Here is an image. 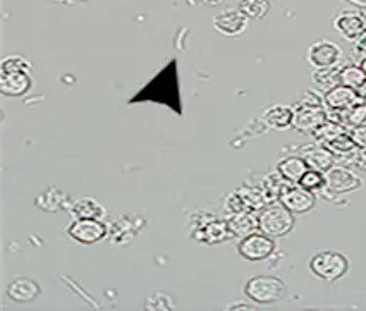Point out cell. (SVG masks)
I'll return each instance as SVG.
<instances>
[{"label": "cell", "mask_w": 366, "mask_h": 311, "mask_svg": "<svg viewBox=\"0 0 366 311\" xmlns=\"http://www.w3.org/2000/svg\"><path fill=\"white\" fill-rule=\"evenodd\" d=\"M323 147L334 153L335 159H337V157H352L357 150H360L357 144L355 143V139H352L351 134L347 133H342L329 143H323Z\"/></svg>", "instance_id": "cell-21"}, {"label": "cell", "mask_w": 366, "mask_h": 311, "mask_svg": "<svg viewBox=\"0 0 366 311\" xmlns=\"http://www.w3.org/2000/svg\"><path fill=\"white\" fill-rule=\"evenodd\" d=\"M237 251L244 260L251 263L263 262V260L270 258L275 251V241L274 237L267 236L265 232L257 231L249 236L242 237L239 245H237Z\"/></svg>", "instance_id": "cell-4"}, {"label": "cell", "mask_w": 366, "mask_h": 311, "mask_svg": "<svg viewBox=\"0 0 366 311\" xmlns=\"http://www.w3.org/2000/svg\"><path fill=\"white\" fill-rule=\"evenodd\" d=\"M340 67H342V66L322 67V69H317V71L313 72V83L327 93V92H329V89L335 88V87H337V84H340L339 83Z\"/></svg>", "instance_id": "cell-23"}, {"label": "cell", "mask_w": 366, "mask_h": 311, "mask_svg": "<svg viewBox=\"0 0 366 311\" xmlns=\"http://www.w3.org/2000/svg\"><path fill=\"white\" fill-rule=\"evenodd\" d=\"M344 126L351 127V129L366 126V104H357L355 107L346 110V114H344Z\"/></svg>", "instance_id": "cell-28"}, {"label": "cell", "mask_w": 366, "mask_h": 311, "mask_svg": "<svg viewBox=\"0 0 366 311\" xmlns=\"http://www.w3.org/2000/svg\"><path fill=\"white\" fill-rule=\"evenodd\" d=\"M239 11L249 19H263L270 11L268 0H239Z\"/></svg>", "instance_id": "cell-25"}, {"label": "cell", "mask_w": 366, "mask_h": 311, "mask_svg": "<svg viewBox=\"0 0 366 311\" xmlns=\"http://www.w3.org/2000/svg\"><path fill=\"white\" fill-rule=\"evenodd\" d=\"M334 28L344 40L351 41V44H355V41L360 40L366 33V24L363 18H361L360 12L355 11L339 12L334 19Z\"/></svg>", "instance_id": "cell-10"}, {"label": "cell", "mask_w": 366, "mask_h": 311, "mask_svg": "<svg viewBox=\"0 0 366 311\" xmlns=\"http://www.w3.org/2000/svg\"><path fill=\"white\" fill-rule=\"evenodd\" d=\"M342 133H346V127L337 124V122L327 121V122H323V124L318 127L317 131H315L313 136L323 144V143L332 142V139H335L337 136H340Z\"/></svg>", "instance_id": "cell-26"}, {"label": "cell", "mask_w": 366, "mask_h": 311, "mask_svg": "<svg viewBox=\"0 0 366 311\" xmlns=\"http://www.w3.org/2000/svg\"><path fill=\"white\" fill-rule=\"evenodd\" d=\"M279 199L292 214H308V212L313 210L315 203H317V196H315L313 191L305 189L300 184H291V182L284 186Z\"/></svg>", "instance_id": "cell-5"}, {"label": "cell", "mask_w": 366, "mask_h": 311, "mask_svg": "<svg viewBox=\"0 0 366 311\" xmlns=\"http://www.w3.org/2000/svg\"><path fill=\"white\" fill-rule=\"evenodd\" d=\"M227 227L234 237H246L257 232L259 229V220L253 212H241V214L231 215L227 220Z\"/></svg>", "instance_id": "cell-16"}, {"label": "cell", "mask_w": 366, "mask_h": 311, "mask_svg": "<svg viewBox=\"0 0 366 311\" xmlns=\"http://www.w3.org/2000/svg\"><path fill=\"white\" fill-rule=\"evenodd\" d=\"M66 202H67V196L62 193V191L59 189H49L45 191V193H41L40 196L36 198V207L40 208V210H45V212H59L62 210L64 207H66Z\"/></svg>", "instance_id": "cell-22"}, {"label": "cell", "mask_w": 366, "mask_h": 311, "mask_svg": "<svg viewBox=\"0 0 366 311\" xmlns=\"http://www.w3.org/2000/svg\"><path fill=\"white\" fill-rule=\"evenodd\" d=\"M259 231L270 237H284L295 229V214L282 203L268 204L258 215Z\"/></svg>", "instance_id": "cell-2"}, {"label": "cell", "mask_w": 366, "mask_h": 311, "mask_svg": "<svg viewBox=\"0 0 366 311\" xmlns=\"http://www.w3.org/2000/svg\"><path fill=\"white\" fill-rule=\"evenodd\" d=\"M360 66H361V69H363V71L366 72V59H363V61L360 62Z\"/></svg>", "instance_id": "cell-39"}, {"label": "cell", "mask_w": 366, "mask_h": 311, "mask_svg": "<svg viewBox=\"0 0 366 311\" xmlns=\"http://www.w3.org/2000/svg\"><path fill=\"white\" fill-rule=\"evenodd\" d=\"M308 169V164L303 157H287V159L280 160L277 165L279 176L291 184H300L301 177L305 176Z\"/></svg>", "instance_id": "cell-17"}, {"label": "cell", "mask_w": 366, "mask_h": 311, "mask_svg": "<svg viewBox=\"0 0 366 311\" xmlns=\"http://www.w3.org/2000/svg\"><path fill=\"white\" fill-rule=\"evenodd\" d=\"M66 232L81 245H95L107 236L109 227L100 219H76Z\"/></svg>", "instance_id": "cell-6"}, {"label": "cell", "mask_w": 366, "mask_h": 311, "mask_svg": "<svg viewBox=\"0 0 366 311\" xmlns=\"http://www.w3.org/2000/svg\"><path fill=\"white\" fill-rule=\"evenodd\" d=\"M33 87L29 72H2L0 74V93L6 97H24Z\"/></svg>", "instance_id": "cell-13"}, {"label": "cell", "mask_w": 366, "mask_h": 311, "mask_svg": "<svg viewBox=\"0 0 366 311\" xmlns=\"http://www.w3.org/2000/svg\"><path fill=\"white\" fill-rule=\"evenodd\" d=\"M300 186H303L305 189L313 191V193H317V191H323V187H325V174L320 172V170L308 169L305 176L301 177Z\"/></svg>", "instance_id": "cell-27"}, {"label": "cell", "mask_w": 366, "mask_h": 311, "mask_svg": "<svg viewBox=\"0 0 366 311\" xmlns=\"http://www.w3.org/2000/svg\"><path fill=\"white\" fill-rule=\"evenodd\" d=\"M71 212L76 219H104L105 208L99 202L89 198L78 199L71 204Z\"/></svg>", "instance_id": "cell-20"}, {"label": "cell", "mask_w": 366, "mask_h": 311, "mask_svg": "<svg viewBox=\"0 0 366 311\" xmlns=\"http://www.w3.org/2000/svg\"><path fill=\"white\" fill-rule=\"evenodd\" d=\"M355 55L360 57V62L366 59V33L360 38V40L355 41Z\"/></svg>", "instance_id": "cell-33"}, {"label": "cell", "mask_w": 366, "mask_h": 311, "mask_svg": "<svg viewBox=\"0 0 366 311\" xmlns=\"http://www.w3.org/2000/svg\"><path fill=\"white\" fill-rule=\"evenodd\" d=\"M360 14H361V18H363V21H365V24H366V7H363V9L360 11Z\"/></svg>", "instance_id": "cell-38"}, {"label": "cell", "mask_w": 366, "mask_h": 311, "mask_svg": "<svg viewBox=\"0 0 366 311\" xmlns=\"http://www.w3.org/2000/svg\"><path fill=\"white\" fill-rule=\"evenodd\" d=\"M225 210H227L229 215H236L241 214V212H248L249 207L248 203H246L244 196L241 193H234L229 194L227 199H225Z\"/></svg>", "instance_id": "cell-30"}, {"label": "cell", "mask_w": 366, "mask_h": 311, "mask_svg": "<svg viewBox=\"0 0 366 311\" xmlns=\"http://www.w3.org/2000/svg\"><path fill=\"white\" fill-rule=\"evenodd\" d=\"M144 310H174L172 300L164 292H157L144 302Z\"/></svg>", "instance_id": "cell-31"}, {"label": "cell", "mask_w": 366, "mask_h": 311, "mask_svg": "<svg viewBox=\"0 0 366 311\" xmlns=\"http://www.w3.org/2000/svg\"><path fill=\"white\" fill-rule=\"evenodd\" d=\"M356 92H357V95H360L361 102H363V104H366V81H365V84H363V87H360V88H357Z\"/></svg>", "instance_id": "cell-34"}, {"label": "cell", "mask_w": 366, "mask_h": 311, "mask_svg": "<svg viewBox=\"0 0 366 311\" xmlns=\"http://www.w3.org/2000/svg\"><path fill=\"white\" fill-rule=\"evenodd\" d=\"M301 157L306 160L310 169L320 170L323 174L329 172V170L335 165L334 153L327 150L325 147H308Z\"/></svg>", "instance_id": "cell-18"}, {"label": "cell", "mask_w": 366, "mask_h": 311, "mask_svg": "<svg viewBox=\"0 0 366 311\" xmlns=\"http://www.w3.org/2000/svg\"><path fill=\"white\" fill-rule=\"evenodd\" d=\"M342 50L334 41L322 40L313 44L308 49V62L312 64L315 69H322V67H334L342 62Z\"/></svg>", "instance_id": "cell-8"}, {"label": "cell", "mask_w": 366, "mask_h": 311, "mask_svg": "<svg viewBox=\"0 0 366 311\" xmlns=\"http://www.w3.org/2000/svg\"><path fill=\"white\" fill-rule=\"evenodd\" d=\"M310 270L317 279L335 282L347 274L349 262L339 251H320L310 260Z\"/></svg>", "instance_id": "cell-3"}, {"label": "cell", "mask_w": 366, "mask_h": 311, "mask_svg": "<svg viewBox=\"0 0 366 311\" xmlns=\"http://www.w3.org/2000/svg\"><path fill=\"white\" fill-rule=\"evenodd\" d=\"M249 18L241 11H224L214 18V28L225 36H241L248 28Z\"/></svg>", "instance_id": "cell-12"}, {"label": "cell", "mask_w": 366, "mask_h": 311, "mask_svg": "<svg viewBox=\"0 0 366 311\" xmlns=\"http://www.w3.org/2000/svg\"><path fill=\"white\" fill-rule=\"evenodd\" d=\"M191 237L199 242H207V245H219L232 236L227 222L212 217L210 222H198L197 227L191 231Z\"/></svg>", "instance_id": "cell-11"}, {"label": "cell", "mask_w": 366, "mask_h": 311, "mask_svg": "<svg viewBox=\"0 0 366 311\" xmlns=\"http://www.w3.org/2000/svg\"><path fill=\"white\" fill-rule=\"evenodd\" d=\"M31 64L21 55H11L2 61V72H29L31 74Z\"/></svg>", "instance_id": "cell-29"}, {"label": "cell", "mask_w": 366, "mask_h": 311, "mask_svg": "<svg viewBox=\"0 0 366 311\" xmlns=\"http://www.w3.org/2000/svg\"><path fill=\"white\" fill-rule=\"evenodd\" d=\"M262 119L272 129H287L289 126H292L295 109L287 107V105H274V107L265 110Z\"/></svg>", "instance_id": "cell-19"}, {"label": "cell", "mask_w": 366, "mask_h": 311, "mask_svg": "<svg viewBox=\"0 0 366 311\" xmlns=\"http://www.w3.org/2000/svg\"><path fill=\"white\" fill-rule=\"evenodd\" d=\"M244 294L257 305H275L286 297L287 287L279 277L254 275L246 282Z\"/></svg>", "instance_id": "cell-1"}, {"label": "cell", "mask_w": 366, "mask_h": 311, "mask_svg": "<svg viewBox=\"0 0 366 311\" xmlns=\"http://www.w3.org/2000/svg\"><path fill=\"white\" fill-rule=\"evenodd\" d=\"M361 179L351 172L349 169L344 167H332L329 172H325V187L323 189L334 194L352 193V191L360 189Z\"/></svg>", "instance_id": "cell-9"}, {"label": "cell", "mask_w": 366, "mask_h": 311, "mask_svg": "<svg viewBox=\"0 0 366 311\" xmlns=\"http://www.w3.org/2000/svg\"><path fill=\"white\" fill-rule=\"evenodd\" d=\"M202 4H205V6H219L222 0H199Z\"/></svg>", "instance_id": "cell-35"}, {"label": "cell", "mask_w": 366, "mask_h": 311, "mask_svg": "<svg viewBox=\"0 0 366 311\" xmlns=\"http://www.w3.org/2000/svg\"><path fill=\"white\" fill-rule=\"evenodd\" d=\"M349 2L357 4V6H361V7H366V0H349Z\"/></svg>", "instance_id": "cell-37"}, {"label": "cell", "mask_w": 366, "mask_h": 311, "mask_svg": "<svg viewBox=\"0 0 366 311\" xmlns=\"http://www.w3.org/2000/svg\"><path fill=\"white\" fill-rule=\"evenodd\" d=\"M365 81H366V72L361 69V66H356V64H347V66L340 67L339 83L344 84V87L357 89L360 87H363Z\"/></svg>", "instance_id": "cell-24"}, {"label": "cell", "mask_w": 366, "mask_h": 311, "mask_svg": "<svg viewBox=\"0 0 366 311\" xmlns=\"http://www.w3.org/2000/svg\"><path fill=\"white\" fill-rule=\"evenodd\" d=\"M323 102H325V107L332 110H349L357 104H363L356 89L344 87V84H337L335 88L329 89L323 95Z\"/></svg>", "instance_id": "cell-14"}, {"label": "cell", "mask_w": 366, "mask_h": 311, "mask_svg": "<svg viewBox=\"0 0 366 311\" xmlns=\"http://www.w3.org/2000/svg\"><path fill=\"white\" fill-rule=\"evenodd\" d=\"M323 122H327V110L323 109V105H296L292 127L300 133L313 134Z\"/></svg>", "instance_id": "cell-7"}, {"label": "cell", "mask_w": 366, "mask_h": 311, "mask_svg": "<svg viewBox=\"0 0 366 311\" xmlns=\"http://www.w3.org/2000/svg\"><path fill=\"white\" fill-rule=\"evenodd\" d=\"M351 138L355 139L357 148H361V150H366V126L355 127V129H351Z\"/></svg>", "instance_id": "cell-32"}, {"label": "cell", "mask_w": 366, "mask_h": 311, "mask_svg": "<svg viewBox=\"0 0 366 311\" xmlns=\"http://www.w3.org/2000/svg\"><path fill=\"white\" fill-rule=\"evenodd\" d=\"M229 310H254V308H253V306H244V305L236 306V305H234V306H229Z\"/></svg>", "instance_id": "cell-36"}, {"label": "cell", "mask_w": 366, "mask_h": 311, "mask_svg": "<svg viewBox=\"0 0 366 311\" xmlns=\"http://www.w3.org/2000/svg\"><path fill=\"white\" fill-rule=\"evenodd\" d=\"M38 294H40V285L33 279H16L7 285V297L18 305L35 301Z\"/></svg>", "instance_id": "cell-15"}]
</instances>
